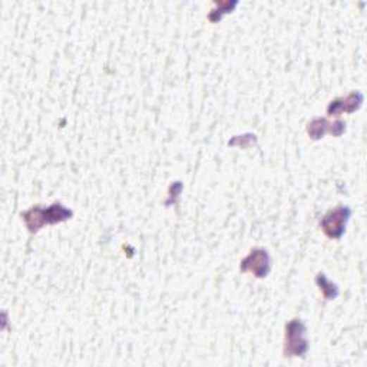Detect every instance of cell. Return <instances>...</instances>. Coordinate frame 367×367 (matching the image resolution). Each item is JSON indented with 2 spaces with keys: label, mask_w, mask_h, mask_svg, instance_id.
Instances as JSON below:
<instances>
[{
  "label": "cell",
  "mask_w": 367,
  "mask_h": 367,
  "mask_svg": "<svg viewBox=\"0 0 367 367\" xmlns=\"http://www.w3.org/2000/svg\"><path fill=\"white\" fill-rule=\"evenodd\" d=\"M242 271H253L257 277H266L270 270V259L266 250L256 249L241 263Z\"/></svg>",
  "instance_id": "277c9868"
},
{
  "label": "cell",
  "mask_w": 367,
  "mask_h": 367,
  "mask_svg": "<svg viewBox=\"0 0 367 367\" xmlns=\"http://www.w3.org/2000/svg\"><path fill=\"white\" fill-rule=\"evenodd\" d=\"M363 101V97L360 94H352L349 95L346 99H339L336 102H332V105L329 106V113H342L343 111L346 112H353L354 109H357L360 106Z\"/></svg>",
  "instance_id": "5b68a950"
},
{
  "label": "cell",
  "mask_w": 367,
  "mask_h": 367,
  "mask_svg": "<svg viewBox=\"0 0 367 367\" xmlns=\"http://www.w3.org/2000/svg\"><path fill=\"white\" fill-rule=\"evenodd\" d=\"M349 217H350V210L347 207H339L330 211L321 220V227L329 237L339 238L344 231Z\"/></svg>",
  "instance_id": "3957f363"
},
{
  "label": "cell",
  "mask_w": 367,
  "mask_h": 367,
  "mask_svg": "<svg viewBox=\"0 0 367 367\" xmlns=\"http://www.w3.org/2000/svg\"><path fill=\"white\" fill-rule=\"evenodd\" d=\"M22 217L25 218L27 228L32 232L33 231L36 232L40 227L45 224H55V223L68 220L69 217H72V211L65 209L62 204H54V206L49 209L35 207V209L26 211L25 214H22Z\"/></svg>",
  "instance_id": "6da1fadb"
},
{
  "label": "cell",
  "mask_w": 367,
  "mask_h": 367,
  "mask_svg": "<svg viewBox=\"0 0 367 367\" xmlns=\"http://www.w3.org/2000/svg\"><path fill=\"white\" fill-rule=\"evenodd\" d=\"M309 346L306 342V328L300 320H293L285 325V357L303 356Z\"/></svg>",
  "instance_id": "7a4b0ae2"
}]
</instances>
